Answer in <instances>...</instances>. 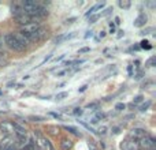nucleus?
I'll return each mask as SVG.
<instances>
[{
  "mask_svg": "<svg viewBox=\"0 0 156 150\" xmlns=\"http://www.w3.org/2000/svg\"><path fill=\"white\" fill-rule=\"evenodd\" d=\"M77 36V33L76 32H73V33H70V34H62V36H59V37L55 40V44H62L63 41H67V40H71V38H74Z\"/></svg>",
  "mask_w": 156,
  "mask_h": 150,
  "instance_id": "6e6552de",
  "label": "nucleus"
},
{
  "mask_svg": "<svg viewBox=\"0 0 156 150\" xmlns=\"http://www.w3.org/2000/svg\"><path fill=\"white\" fill-rule=\"evenodd\" d=\"M116 109H118V111H123L125 109V108H126V105H125V104H116Z\"/></svg>",
  "mask_w": 156,
  "mask_h": 150,
  "instance_id": "393cba45",
  "label": "nucleus"
},
{
  "mask_svg": "<svg viewBox=\"0 0 156 150\" xmlns=\"http://www.w3.org/2000/svg\"><path fill=\"white\" fill-rule=\"evenodd\" d=\"M143 100H144V97H143V96H137V97L134 98V101H133V102H134V104H138V102H141Z\"/></svg>",
  "mask_w": 156,
  "mask_h": 150,
  "instance_id": "5701e85b",
  "label": "nucleus"
},
{
  "mask_svg": "<svg viewBox=\"0 0 156 150\" xmlns=\"http://www.w3.org/2000/svg\"><path fill=\"white\" fill-rule=\"evenodd\" d=\"M21 150H36V146H34V142H33L32 139L27 141V143L23 146Z\"/></svg>",
  "mask_w": 156,
  "mask_h": 150,
  "instance_id": "2eb2a0df",
  "label": "nucleus"
},
{
  "mask_svg": "<svg viewBox=\"0 0 156 150\" xmlns=\"http://www.w3.org/2000/svg\"><path fill=\"white\" fill-rule=\"evenodd\" d=\"M4 44L11 49V51L18 52V53H22V52L26 51V48L22 46L21 44H19V41L15 38L14 33H7V34H4Z\"/></svg>",
  "mask_w": 156,
  "mask_h": 150,
  "instance_id": "f257e3e1",
  "label": "nucleus"
},
{
  "mask_svg": "<svg viewBox=\"0 0 156 150\" xmlns=\"http://www.w3.org/2000/svg\"><path fill=\"white\" fill-rule=\"evenodd\" d=\"M34 137H36V142H37V146L40 148V150H54L51 146V143L48 142V139H47L45 137H44L43 134H41L38 130H36L34 131Z\"/></svg>",
  "mask_w": 156,
  "mask_h": 150,
  "instance_id": "f03ea898",
  "label": "nucleus"
},
{
  "mask_svg": "<svg viewBox=\"0 0 156 150\" xmlns=\"http://www.w3.org/2000/svg\"><path fill=\"white\" fill-rule=\"evenodd\" d=\"M65 59V55H60L59 57H56V59H55V62H60V60H63Z\"/></svg>",
  "mask_w": 156,
  "mask_h": 150,
  "instance_id": "7c9ffc66",
  "label": "nucleus"
},
{
  "mask_svg": "<svg viewBox=\"0 0 156 150\" xmlns=\"http://www.w3.org/2000/svg\"><path fill=\"white\" fill-rule=\"evenodd\" d=\"M74 21H76V18H70V19H67V21H66V25H70V23H73Z\"/></svg>",
  "mask_w": 156,
  "mask_h": 150,
  "instance_id": "c756f323",
  "label": "nucleus"
},
{
  "mask_svg": "<svg viewBox=\"0 0 156 150\" xmlns=\"http://www.w3.org/2000/svg\"><path fill=\"white\" fill-rule=\"evenodd\" d=\"M86 89H88V86L85 85V86H82V87H81V89H80V90H78V91H80V93H82V91H85Z\"/></svg>",
  "mask_w": 156,
  "mask_h": 150,
  "instance_id": "2f4dec72",
  "label": "nucleus"
},
{
  "mask_svg": "<svg viewBox=\"0 0 156 150\" xmlns=\"http://www.w3.org/2000/svg\"><path fill=\"white\" fill-rule=\"evenodd\" d=\"M151 104H152V102H151V101H147V102H145V104H143V105H141L140 111H147V109H148V108H149V107H151Z\"/></svg>",
  "mask_w": 156,
  "mask_h": 150,
  "instance_id": "aec40b11",
  "label": "nucleus"
},
{
  "mask_svg": "<svg viewBox=\"0 0 156 150\" xmlns=\"http://www.w3.org/2000/svg\"><path fill=\"white\" fill-rule=\"evenodd\" d=\"M82 113V109L81 108H76V111H74V115H81Z\"/></svg>",
  "mask_w": 156,
  "mask_h": 150,
  "instance_id": "cd10ccee",
  "label": "nucleus"
},
{
  "mask_svg": "<svg viewBox=\"0 0 156 150\" xmlns=\"http://www.w3.org/2000/svg\"><path fill=\"white\" fill-rule=\"evenodd\" d=\"M145 135H147V132L143 128H134L132 132V137H134V138H144Z\"/></svg>",
  "mask_w": 156,
  "mask_h": 150,
  "instance_id": "ddd939ff",
  "label": "nucleus"
},
{
  "mask_svg": "<svg viewBox=\"0 0 156 150\" xmlns=\"http://www.w3.org/2000/svg\"><path fill=\"white\" fill-rule=\"evenodd\" d=\"M29 120L30 121H43V120H45V118H43V116H29Z\"/></svg>",
  "mask_w": 156,
  "mask_h": 150,
  "instance_id": "a211bd4d",
  "label": "nucleus"
},
{
  "mask_svg": "<svg viewBox=\"0 0 156 150\" xmlns=\"http://www.w3.org/2000/svg\"><path fill=\"white\" fill-rule=\"evenodd\" d=\"M0 132L4 137H11L14 134V126L12 121H2L0 123Z\"/></svg>",
  "mask_w": 156,
  "mask_h": 150,
  "instance_id": "39448f33",
  "label": "nucleus"
},
{
  "mask_svg": "<svg viewBox=\"0 0 156 150\" xmlns=\"http://www.w3.org/2000/svg\"><path fill=\"white\" fill-rule=\"evenodd\" d=\"M145 23H147V15H144V14H140L134 21L136 27H143V26H145Z\"/></svg>",
  "mask_w": 156,
  "mask_h": 150,
  "instance_id": "9b49d317",
  "label": "nucleus"
},
{
  "mask_svg": "<svg viewBox=\"0 0 156 150\" xmlns=\"http://www.w3.org/2000/svg\"><path fill=\"white\" fill-rule=\"evenodd\" d=\"M155 60H156V57H155V56H152L151 59H149L148 62H147V66H148V67H154V64H155Z\"/></svg>",
  "mask_w": 156,
  "mask_h": 150,
  "instance_id": "4be33fe9",
  "label": "nucleus"
},
{
  "mask_svg": "<svg viewBox=\"0 0 156 150\" xmlns=\"http://www.w3.org/2000/svg\"><path fill=\"white\" fill-rule=\"evenodd\" d=\"M49 115H51V116H54V118H56V119H60V115H59V113H55V112H51V113H49Z\"/></svg>",
  "mask_w": 156,
  "mask_h": 150,
  "instance_id": "c85d7f7f",
  "label": "nucleus"
},
{
  "mask_svg": "<svg viewBox=\"0 0 156 150\" xmlns=\"http://www.w3.org/2000/svg\"><path fill=\"white\" fill-rule=\"evenodd\" d=\"M14 126V134H16V138H22V137H27V132H26V128L22 127L21 124L18 123H12Z\"/></svg>",
  "mask_w": 156,
  "mask_h": 150,
  "instance_id": "0eeeda50",
  "label": "nucleus"
},
{
  "mask_svg": "<svg viewBox=\"0 0 156 150\" xmlns=\"http://www.w3.org/2000/svg\"><path fill=\"white\" fill-rule=\"evenodd\" d=\"M60 148L63 150H70L73 148V142H71L70 139H67V138H63L62 142H60Z\"/></svg>",
  "mask_w": 156,
  "mask_h": 150,
  "instance_id": "f8f14e48",
  "label": "nucleus"
},
{
  "mask_svg": "<svg viewBox=\"0 0 156 150\" xmlns=\"http://www.w3.org/2000/svg\"><path fill=\"white\" fill-rule=\"evenodd\" d=\"M51 59H52V55H49V56H47L45 59H44L43 62L40 63V66H44V63H47V62H48V60H51Z\"/></svg>",
  "mask_w": 156,
  "mask_h": 150,
  "instance_id": "a878e982",
  "label": "nucleus"
},
{
  "mask_svg": "<svg viewBox=\"0 0 156 150\" xmlns=\"http://www.w3.org/2000/svg\"><path fill=\"white\" fill-rule=\"evenodd\" d=\"M105 130H107V128H105V127H103V128H100V130H99V134H104V132H105Z\"/></svg>",
  "mask_w": 156,
  "mask_h": 150,
  "instance_id": "473e14b6",
  "label": "nucleus"
},
{
  "mask_svg": "<svg viewBox=\"0 0 156 150\" xmlns=\"http://www.w3.org/2000/svg\"><path fill=\"white\" fill-rule=\"evenodd\" d=\"M138 145L145 150H155V139L149 135H145L144 138H141V142H138Z\"/></svg>",
  "mask_w": 156,
  "mask_h": 150,
  "instance_id": "20e7f679",
  "label": "nucleus"
},
{
  "mask_svg": "<svg viewBox=\"0 0 156 150\" xmlns=\"http://www.w3.org/2000/svg\"><path fill=\"white\" fill-rule=\"evenodd\" d=\"M16 145H18V141H16V138H14L12 135H11V137H4L0 141V150L16 149Z\"/></svg>",
  "mask_w": 156,
  "mask_h": 150,
  "instance_id": "7ed1b4c3",
  "label": "nucleus"
},
{
  "mask_svg": "<svg viewBox=\"0 0 156 150\" xmlns=\"http://www.w3.org/2000/svg\"><path fill=\"white\" fill-rule=\"evenodd\" d=\"M100 16H101V15H100V14H97V15L90 16V18H89V23H96V21L100 18Z\"/></svg>",
  "mask_w": 156,
  "mask_h": 150,
  "instance_id": "6ab92c4d",
  "label": "nucleus"
},
{
  "mask_svg": "<svg viewBox=\"0 0 156 150\" xmlns=\"http://www.w3.org/2000/svg\"><path fill=\"white\" fill-rule=\"evenodd\" d=\"M121 149L122 150H140V145L134 139H126L121 143Z\"/></svg>",
  "mask_w": 156,
  "mask_h": 150,
  "instance_id": "423d86ee",
  "label": "nucleus"
},
{
  "mask_svg": "<svg viewBox=\"0 0 156 150\" xmlns=\"http://www.w3.org/2000/svg\"><path fill=\"white\" fill-rule=\"evenodd\" d=\"M65 130H67L69 132H71L73 135H77V137H80L81 135V132H78V130L74 128V127H71V126H65Z\"/></svg>",
  "mask_w": 156,
  "mask_h": 150,
  "instance_id": "dca6fc26",
  "label": "nucleus"
},
{
  "mask_svg": "<svg viewBox=\"0 0 156 150\" xmlns=\"http://www.w3.org/2000/svg\"><path fill=\"white\" fill-rule=\"evenodd\" d=\"M14 36H15V38H16V40H18V41H19V44H21L22 46H25V48H27V46L30 45L29 40H27V38L25 37V36H22V34H21V33H19V32H18V33H14Z\"/></svg>",
  "mask_w": 156,
  "mask_h": 150,
  "instance_id": "1a4fd4ad",
  "label": "nucleus"
},
{
  "mask_svg": "<svg viewBox=\"0 0 156 150\" xmlns=\"http://www.w3.org/2000/svg\"><path fill=\"white\" fill-rule=\"evenodd\" d=\"M89 51H90V48L86 46V48H81L80 51H78V53H85V52H89Z\"/></svg>",
  "mask_w": 156,
  "mask_h": 150,
  "instance_id": "bb28decb",
  "label": "nucleus"
},
{
  "mask_svg": "<svg viewBox=\"0 0 156 150\" xmlns=\"http://www.w3.org/2000/svg\"><path fill=\"white\" fill-rule=\"evenodd\" d=\"M119 7L121 8H129L130 7V2H119Z\"/></svg>",
  "mask_w": 156,
  "mask_h": 150,
  "instance_id": "412c9836",
  "label": "nucleus"
},
{
  "mask_svg": "<svg viewBox=\"0 0 156 150\" xmlns=\"http://www.w3.org/2000/svg\"><path fill=\"white\" fill-rule=\"evenodd\" d=\"M85 37H86V38H88V37H92V32H88V33H86Z\"/></svg>",
  "mask_w": 156,
  "mask_h": 150,
  "instance_id": "72a5a7b5",
  "label": "nucleus"
},
{
  "mask_svg": "<svg viewBox=\"0 0 156 150\" xmlns=\"http://www.w3.org/2000/svg\"><path fill=\"white\" fill-rule=\"evenodd\" d=\"M11 12H12L14 18L18 15H21V14H23V10H22V5L19 4V3H14L12 5H11Z\"/></svg>",
  "mask_w": 156,
  "mask_h": 150,
  "instance_id": "9d476101",
  "label": "nucleus"
},
{
  "mask_svg": "<svg viewBox=\"0 0 156 150\" xmlns=\"http://www.w3.org/2000/svg\"><path fill=\"white\" fill-rule=\"evenodd\" d=\"M148 44H149L148 41H143V43H141V46H143L144 49H149V48H151V46H149Z\"/></svg>",
  "mask_w": 156,
  "mask_h": 150,
  "instance_id": "b1692460",
  "label": "nucleus"
},
{
  "mask_svg": "<svg viewBox=\"0 0 156 150\" xmlns=\"http://www.w3.org/2000/svg\"><path fill=\"white\" fill-rule=\"evenodd\" d=\"M67 96H69L67 91H60V93H58L56 96H55V98H56L58 101H60V100H65Z\"/></svg>",
  "mask_w": 156,
  "mask_h": 150,
  "instance_id": "f3484780",
  "label": "nucleus"
},
{
  "mask_svg": "<svg viewBox=\"0 0 156 150\" xmlns=\"http://www.w3.org/2000/svg\"><path fill=\"white\" fill-rule=\"evenodd\" d=\"M104 7V3H99V4H96V5H93V7H90V10L88 11V12L85 14L86 16H89V15H92V14H94L97 10H101V8Z\"/></svg>",
  "mask_w": 156,
  "mask_h": 150,
  "instance_id": "4468645a",
  "label": "nucleus"
}]
</instances>
